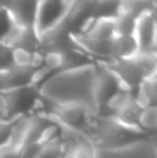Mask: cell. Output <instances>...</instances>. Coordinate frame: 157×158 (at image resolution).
Here are the masks:
<instances>
[{
    "instance_id": "83f0119b",
    "label": "cell",
    "mask_w": 157,
    "mask_h": 158,
    "mask_svg": "<svg viewBox=\"0 0 157 158\" xmlns=\"http://www.w3.org/2000/svg\"><path fill=\"white\" fill-rule=\"evenodd\" d=\"M71 144H72V140H68V142H67L66 154H64L63 158H74V156H72V151H71Z\"/></svg>"
},
{
    "instance_id": "d4e9b609",
    "label": "cell",
    "mask_w": 157,
    "mask_h": 158,
    "mask_svg": "<svg viewBox=\"0 0 157 158\" xmlns=\"http://www.w3.org/2000/svg\"><path fill=\"white\" fill-rule=\"evenodd\" d=\"M43 144L40 143H31V144H24L21 148L19 158H38L40 154Z\"/></svg>"
},
{
    "instance_id": "5bb4252c",
    "label": "cell",
    "mask_w": 157,
    "mask_h": 158,
    "mask_svg": "<svg viewBox=\"0 0 157 158\" xmlns=\"http://www.w3.org/2000/svg\"><path fill=\"white\" fill-rule=\"evenodd\" d=\"M81 35L102 42H111L116 36L114 19H93Z\"/></svg>"
},
{
    "instance_id": "30bf717a",
    "label": "cell",
    "mask_w": 157,
    "mask_h": 158,
    "mask_svg": "<svg viewBox=\"0 0 157 158\" xmlns=\"http://www.w3.org/2000/svg\"><path fill=\"white\" fill-rule=\"evenodd\" d=\"M11 49H24L31 53H35L40 46V38L36 33L35 28H18L13 32V35L4 42Z\"/></svg>"
},
{
    "instance_id": "5b68a950",
    "label": "cell",
    "mask_w": 157,
    "mask_h": 158,
    "mask_svg": "<svg viewBox=\"0 0 157 158\" xmlns=\"http://www.w3.org/2000/svg\"><path fill=\"white\" fill-rule=\"evenodd\" d=\"M122 89L124 87L117 77L104 64L95 63V101L99 117L104 114L108 101Z\"/></svg>"
},
{
    "instance_id": "9c48e42d",
    "label": "cell",
    "mask_w": 157,
    "mask_h": 158,
    "mask_svg": "<svg viewBox=\"0 0 157 158\" xmlns=\"http://www.w3.org/2000/svg\"><path fill=\"white\" fill-rule=\"evenodd\" d=\"M33 75H35V68L13 67L4 72H0V92L33 85Z\"/></svg>"
},
{
    "instance_id": "3957f363",
    "label": "cell",
    "mask_w": 157,
    "mask_h": 158,
    "mask_svg": "<svg viewBox=\"0 0 157 158\" xmlns=\"http://www.w3.org/2000/svg\"><path fill=\"white\" fill-rule=\"evenodd\" d=\"M0 93L6 100L7 121H15L27 115L35 114L40 104V93L33 85Z\"/></svg>"
},
{
    "instance_id": "603a6c76",
    "label": "cell",
    "mask_w": 157,
    "mask_h": 158,
    "mask_svg": "<svg viewBox=\"0 0 157 158\" xmlns=\"http://www.w3.org/2000/svg\"><path fill=\"white\" fill-rule=\"evenodd\" d=\"M13 68V49L0 42V72Z\"/></svg>"
},
{
    "instance_id": "f546056e",
    "label": "cell",
    "mask_w": 157,
    "mask_h": 158,
    "mask_svg": "<svg viewBox=\"0 0 157 158\" xmlns=\"http://www.w3.org/2000/svg\"><path fill=\"white\" fill-rule=\"evenodd\" d=\"M152 53H153V54H155V56H156V57H157V42H156V46H155V47H153Z\"/></svg>"
},
{
    "instance_id": "7402d4cb",
    "label": "cell",
    "mask_w": 157,
    "mask_h": 158,
    "mask_svg": "<svg viewBox=\"0 0 157 158\" xmlns=\"http://www.w3.org/2000/svg\"><path fill=\"white\" fill-rule=\"evenodd\" d=\"M13 67L33 68V53L24 49H13Z\"/></svg>"
},
{
    "instance_id": "8fae6325",
    "label": "cell",
    "mask_w": 157,
    "mask_h": 158,
    "mask_svg": "<svg viewBox=\"0 0 157 158\" xmlns=\"http://www.w3.org/2000/svg\"><path fill=\"white\" fill-rule=\"evenodd\" d=\"M139 53L135 36H114L110 42V60H131Z\"/></svg>"
},
{
    "instance_id": "4dcf8cb0",
    "label": "cell",
    "mask_w": 157,
    "mask_h": 158,
    "mask_svg": "<svg viewBox=\"0 0 157 158\" xmlns=\"http://www.w3.org/2000/svg\"><path fill=\"white\" fill-rule=\"evenodd\" d=\"M153 78H156V79H157V72H156V75H155V77H153Z\"/></svg>"
},
{
    "instance_id": "2e32d148",
    "label": "cell",
    "mask_w": 157,
    "mask_h": 158,
    "mask_svg": "<svg viewBox=\"0 0 157 158\" xmlns=\"http://www.w3.org/2000/svg\"><path fill=\"white\" fill-rule=\"evenodd\" d=\"M135 65L141 71L145 79H150L156 75L157 72V57L152 52L149 53H138L132 58Z\"/></svg>"
},
{
    "instance_id": "ffe728a7",
    "label": "cell",
    "mask_w": 157,
    "mask_h": 158,
    "mask_svg": "<svg viewBox=\"0 0 157 158\" xmlns=\"http://www.w3.org/2000/svg\"><path fill=\"white\" fill-rule=\"evenodd\" d=\"M17 29V25L14 22L13 17H11L10 11L4 7V6L0 4V42L4 43L13 32Z\"/></svg>"
},
{
    "instance_id": "4316f807",
    "label": "cell",
    "mask_w": 157,
    "mask_h": 158,
    "mask_svg": "<svg viewBox=\"0 0 157 158\" xmlns=\"http://www.w3.org/2000/svg\"><path fill=\"white\" fill-rule=\"evenodd\" d=\"M7 119V107H6V100L3 94L0 93V121Z\"/></svg>"
},
{
    "instance_id": "d6986e66",
    "label": "cell",
    "mask_w": 157,
    "mask_h": 158,
    "mask_svg": "<svg viewBox=\"0 0 157 158\" xmlns=\"http://www.w3.org/2000/svg\"><path fill=\"white\" fill-rule=\"evenodd\" d=\"M156 2H122V13H127L138 19L143 14L152 13Z\"/></svg>"
},
{
    "instance_id": "9a60e30c",
    "label": "cell",
    "mask_w": 157,
    "mask_h": 158,
    "mask_svg": "<svg viewBox=\"0 0 157 158\" xmlns=\"http://www.w3.org/2000/svg\"><path fill=\"white\" fill-rule=\"evenodd\" d=\"M135 98L142 108L157 107V79H145L138 92L135 93Z\"/></svg>"
},
{
    "instance_id": "4fadbf2b",
    "label": "cell",
    "mask_w": 157,
    "mask_h": 158,
    "mask_svg": "<svg viewBox=\"0 0 157 158\" xmlns=\"http://www.w3.org/2000/svg\"><path fill=\"white\" fill-rule=\"evenodd\" d=\"M54 121L50 117L43 114H31L28 118V126H27V132H25V140L24 144H31V143H39L43 136L45 131L49 128Z\"/></svg>"
},
{
    "instance_id": "ba28073f",
    "label": "cell",
    "mask_w": 157,
    "mask_h": 158,
    "mask_svg": "<svg viewBox=\"0 0 157 158\" xmlns=\"http://www.w3.org/2000/svg\"><path fill=\"white\" fill-rule=\"evenodd\" d=\"M134 36L138 42L139 53H149L153 50L157 42V25L152 13L143 14L138 18Z\"/></svg>"
},
{
    "instance_id": "484cf974",
    "label": "cell",
    "mask_w": 157,
    "mask_h": 158,
    "mask_svg": "<svg viewBox=\"0 0 157 158\" xmlns=\"http://www.w3.org/2000/svg\"><path fill=\"white\" fill-rule=\"evenodd\" d=\"M22 147H17L13 144H7L6 147L0 148V158H19Z\"/></svg>"
},
{
    "instance_id": "8992f818",
    "label": "cell",
    "mask_w": 157,
    "mask_h": 158,
    "mask_svg": "<svg viewBox=\"0 0 157 158\" xmlns=\"http://www.w3.org/2000/svg\"><path fill=\"white\" fill-rule=\"evenodd\" d=\"M102 64H104L116 75L124 89L129 90L134 94L138 92V89L145 81L143 75L141 74L132 58L131 60H108Z\"/></svg>"
},
{
    "instance_id": "44dd1931",
    "label": "cell",
    "mask_w": 157,
    "mask_h": 158,
    "mask_svg": "<svg viewBox=\"0 0 157 158\" xmlns=\"http://www.w3.org/2000/svg\"><path fill=\"white\" fill-rule=\"evenodd\" d=\"M67 150V140L63 137L43 146L38 158H63Z\"/></svg>"
},
{
    "instance_id": "7c38bea8",
    "label": "cell",
    "mask_w": 157,
    "mask_h": 158,
    "mask_svg": "<svg viewBox=\"0 0 157 158\" xmlns=\"http://www.w3.org/2000/svg\"><path fill=\"white\" fill-rule=\"evenodd\" d=\"M142 107L139 106V103L136 101L135 94H132L128 100H125L122 103V106L118 110L113 112L110 115L111 118H114L116 121H118L120 123L125 126H129V128H138V122H139V117L142 114Z\"/></svg>"
},
{
    "instance_id": "52a82bcc",
    "label": "cell",
    "mask_w": 157,
    "mask_h": 158,
    "mask_svg": "<svg viewBox=\"0 0 157 158\" xmlns=\"http://www.w3.org/2000/svg\"><path fill=\"white\" fill-rule=\"evenodd\" d=\"M0 4L4 6L10 11L11 17L18 28L35 27L39 2H35V0H7V2H0Z\"/></svg>"
},
{
    "instance_id": "cb8c5ba5",
    "label": "cell",
    "mask_w": 157,
    "mask_h": 158,
    "mask_svg": "<svg viewBox=\"0 0 157 158\" xmlns=\"http://www.w3.org/2000/svg\"><path fill=\"white\" fill-rule=\"evenodd\" d=\"M15 121H0V148L6 147L13 136V128Z\"/></svg>"
},
{
    "instance_id": "7a4b0ae2",
    "label": "cell",
    "mask_w": 157,
    "mask_h": 158,
    "mask_svg": "<svg viewBox=\"0 0 157 158\" xmlns=\"http://www.w3.org/2000/svg\"><path fill=\"white\" fill-rule=\"evenodd\" d=\"M155 135H149L135 128H129L111 117L95 115L86 140L93 147L100 148H122L139 142L155 139Z\"/></svg>"
},
{
    "instance_id": "f1b7e54d",
    "label": "cell",
    "mask_w": 157,
    "mask_h": 158,
    "mask_svg": "<svg viewBox=\"0 0 157 158\" xmlns=\"http://www.w3.org/2000/svg\"><path fill=\"white\" fill-rule=\"evenodd\" d=\"M152 15H153V18H155V22H156V25H157V2H156V4H155V8H153V11H152Z\"/></svg>"
},
{
    "instance_id": "e0dca14e",
    "label": "cell",
    "mask_w": 157,
    "mask_h": 158,
    "mask_svg": "<svg viewBox=\"0 0 157 158\" xmlns=\"http://www.w3.org/2000/svg\"><path fill=\"white\" fill-rule=\"evenodd\" d=\"M122 2H96L95 19H116L121 14Z\"/></svg>"
},
{
    "instance_id": "277c9868",
    "label": "cell",
    "mask_w": 157,
    "mask_h": 158,
    "mask_svg": "<svg viewBox=\"0 0 157 158\" xmlns=\"http://www.w3.org/2000/svg\"><path fill=\"white\" fill-rule=\"evenodd\" d=\"M72 2L67 0H43L38 4L35 31L39 36L54 29L67 18Z\"/></svg>"
},
{
    "instance_id": "ac0fdd59",
    "label": "cell",
    "mask_w": 157,
    "mask_h": 158,
    "mask_svg": "<svg viewBox=\"0 0 157 158\" xmlns=\"http://www.w3.org/2000/svg\"><path fill=\"white\" fill-rule=\"evenodd\" d=\"M136 21L132 15L127 13H122L114 19V29H116V36H134L136 29Z\"/></svg>"
},
{
    "instance_id": "6da1fadb",
    "label": "cell",
    "mask_w": 157,
    "mask_h": 158,
    "mask_svg": "<svg viewBox=\"0 0 157 158\" xmlns=\"http://www.w3.org/2000/svg\"><path fill=\"white\" fill-rule=\"evenodd\" d=\"M43 100L53 104H81L97 115L95 101V63L54 74L39 86Z\"/></svg>"
}]
</instances>
